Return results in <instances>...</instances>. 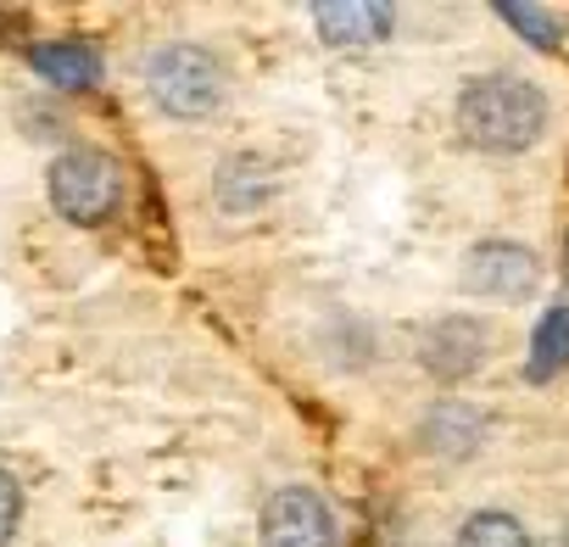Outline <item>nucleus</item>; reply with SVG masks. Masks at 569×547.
Instances as JSON below:
<instances>
[{
    "label": "nucleus",
    "mask_w": 569,
    "mask_h": 547,
    "mask_svg": "<svg viewBox=\"0 0 569 547\" xmlns=\"http://www.w3.org/2000/svg\"><path fill=\"white\" fill-rule=\"evenodd\" d=\"M313 18H319V34L330 46H375V40L391 34L386 0H319Z\"/></svg>",
    "instance_id": "obj_6"
},
{
    "label": "nucleus",
    "mask_w": 569,
    "mask_h": 547,
    "mask_svg": "<svg viewBox=\"0 0 569 547\" xmlns=\"http://www.w3.org/2000/svg\"><path fill=\"white\" fill-rule=\"evenodd\" d=\"M51 201L73 223H107L123 201V173L101 151H68L51 168Z\"/></svg>",
    "instance_id": "obj_3"
},
{
    "label": "nucleus",
    "mask_w": 569,
    "mask_h": 547,
    "mask_svg": "<svg viewBox=\"0 0 569 547\" xmlns=\"http://www.w3.org/2000/svg\"><path fill=\"white\" fill-rule=\"evenodd\" d=\"M536 280H541L536 257L513 240H486L463 257V286L475 297H491V302H519L536 291Z\"/></svg>",
    "instance_id": "obj_4"
},
{
    "label": "nucleus",
    "mask_w": 569,
    "mask_h": 547,
    "mask_svg": "<svg viewBox=\"0 0 569 547\" xmlns=\"http://www.w3.org/2000/svg\"><path fill=\"white\" fill-rule=\"evenodd\" d=\"M18 514H23V491H18V480L7 469H0V541L18 530Z\"/></svg>",
    "instance_id": "obj_12"
},
{
    "label": "nucleus",
    "mask_w": 569,
    "mask_h": 547,
    "mask_svg": "<svg viewBox=\"0 0 569 547\" xmlns=\"http://www.w3.org/2000/svg\"><path fill=\"white\" fill-rule=\"evenodd\" d=\"M151 101L173 118H207L223 101V68L201 46H162L146 68Z\"/></svg>",
    "instance_id": "obj_2"
},
{
    "label": "nucleus",
    "mask_w": 569,
    "mask_h": 547,
    "mask_svg": "<svg viewBox=\"0 0 569 547\" xmlns=\"http://www.w3.org/2000/svg\"><path fill=\"white\" fill-rule=\"evenodd\" d=\"M458 129L480 151H530L541 140V129H547V101H541L536 84L491 73V79H475L463 90Z\"/></svg>",
    "instance_id": "obj_1"
},
{
    "label": "nucleus",
    "mask_w": 569,
    "mask_h": 547,
    "mask_svg": "<svg viewBox=\"0 0 569 547\" xmlns=\"http://www.w3.org/2000/svg\"><path fill=\"white\" fill-rule=\"evenodd\" d=\"M558 369H569V302L547 308V319L530 336V380H552Z\"/></svg>",
    "instance_id": "obj_8"
},
{
    "label": "nucleus",
    "mask_w": 569,
    "mask_h": 547,
    "mask_svg": "<svg viewBox=\"0 0 569 547\" xmlns=\"http://www.w3.org/2000/svg\"><path fill=\"white\" fill-rule=\"evenodd\" d=\"M497 12H502V18H508V23L525 34V40H536L541 51H552V46H558V23H552L541 7H497Z\"/></svg>",
    "instance_id": "obj_11"
},
{
    "label": "nucleus",
    "mask_w": 569,
    "mask_h": 547,
    "mask_svg": "<svg viewBox=\"0 0 569 547\" xmlns=\"http://www.w3.org/2000/svg\"><path fill=\"white\" fill-rule=\"evenodd\" d=\"M425 358H430V375H469V364L480 358V336L463 319H447V325H436Z\"/></svg>",
    "instance_id": "obj_9"
},
{
    "label": "nucleus",
    "mask_w": 569,
    "mask_h": 547,
    "mask_svg": "<svg viewBox=\"0 0 569 547\" xmlns=\"http://www.w3.org/2000/svg\"><path fill=\"white\" fill-rule=\"evenodd\" d=\"M563 268H569V235H563Z\"/></svg>",
    "instance_id": "obj_13"
},
{
    "label": "nucleus",
    "mask_w": 569,
    "mask_h": 547,
    "mask_svg": "<svg viewBox=\"0 0 569 547\" xmlns=\"http://www.w3.org/2000/svg\"><path fill=\"white\" fill-rule=\"evenodd\" d=\"M458 547H530V536H525V525L513 519V514H475V519H463V530H458Z\"/></svg>",
    "instance_id": "obj_10"
},
{
    "label": "nucleus",
    "mask_w": 569,
    "mask_h": 547,
    "mask_svg": "<svg viewBox=\"0 0 569 547\" xmlns=\"http://www.w3.org/2000/svg\"><path fill=\"white\" fill-rule=\"evenodd\" d=\"M262 541L268 547H336V519L308 486H284L262 508Z\"/></svg>",
    "instance_id": "obj_5"
},
{
    "label": "nucleus",
    "mask_w": 569,
    "mask_h": 547,
    "mask_svg": "<svg viewBox=\"0 0 569 547\" xmlns=\"http://www.w3.org/2000/svg\"><path fill=\"white\" fill-rule=\"evenodd\" d=\"M34 73L51 79L57 90H90L101 79V57L90 46H73V40H57V46H34L29 51Z\"/></svg>",
    "instance_id": "obj_7"
}]
</instances>
